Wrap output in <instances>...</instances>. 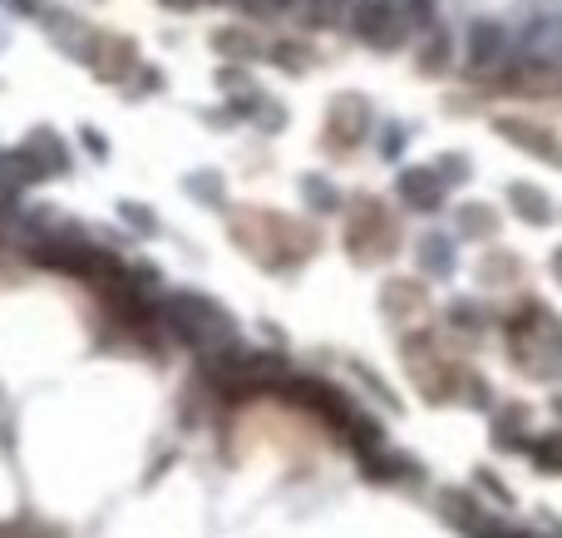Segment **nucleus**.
Segmentation results:
<instances>
[{
  "label": "nucleus",
  "instance_id": "1",
  "mask_svg": "<svg viewBox=\"0 0 562 538\" xmlns=\"http://www.w3.org/2000/svg\"><path fill=\"white\" fill-rule=\"evenodd\" d=\"M233 243L243 247L247 257H257L272 272H286V267L306 262L316 253V227L291 223V217L272 213V208H237L233 223H227Z\"/></svg>",
  "mask_w": 562,
  "mask_h": 538
},
{
  "label": "nucleus",
  "instance_id": "2",
  "mask_svg": "<svg viewBox=\"0 0 562 538\" xmlns=\"http://www.w3.org/2000/svg\"><path fill=\"white\" fill-rule=\"evenodd\" d=\"M508 332V361L518 371L538 376V381H558L562 376V322L528 292V302H518V312L504 322Z\"/></svg>",
  "mask_w": 562,
  "mask_h": 538
},
{
  "label": "nucleus",
  "instance_id": "3",
  "mask_svg": "<svg viewBox=\"0 0 562 538\" xmlns=\"http://www.w3.org/2000/svg\"><path fill=\"white\" fill-rule=\"evenodd\" d=\"M400 247V217L380 198H356L346 217V253L356 262H390Z\"/></svg>",
  "mask_w": 562,
  "mask_h": 538
},
{
  "label": "nucleus",
  "instance_id": "4",
  "mask_svg": "<svg viewBox=\"0 0 562 538\" xmlns=\"http://www.w3.org/2000/svg\"><path fill=\"white\" fill-rule=\"evenodd\" d=\"M409 30H415L409 0H366L356 10V35L375 49H400L409 40Z\"/></svg>",
  "mask_w": 562,
  "mask_h": 538
},
{
  "label": "nucleus",
  "instance_id": "5",
  "mask_svg": "<svg viewBox=\"0 0 562 538\" xmlns=\"http://www.w3.org/2000/svg\"><path fill=\"white\" fill-rule=\"evenodd\" d=\"M366 134H370V104L360 94H336L330 99V109H326V154H336V158H346V154H356L360 144H366Z\"/></svg>",
  "mask_w": 562,
  "mask_h": 538
},
{
  "label": "nucleus",
  "instance_id": "6",
  "mask_svg": "<svg viewBox=\"0 0 562 538\" xmlns=\"http://www.w3.org/2000/svg\"><path fill=\"white\" fill-rule=\"evenodd\" d=\"M494 128L518 148V154H533V158H543V164L562 168V138L553 134V128L528 124V119H518V114H498Z\"/></svg>",
  "mask_w": 562,
  "mask_h": 538
},
{
  "label": "nucleus",
  "instance_id": "7",
  "mask_svg": "<svg viewBox=\"0 0 562 538\" xmlns=\"http://www.w3.org/2000/svg\"><path fill=\"white\" fill-rule=\"evenodd\" d=\"M429 296H425V282H415V277H390L385 287H380V316L395 326H405L409 316H425Z\"/></svg>",
  "mask_w": 562,
  "mask_h": 538
},
{
  "label": "nucleus",
  "instance_id": "8",
  "mask_svg": "<svg viewBox=\"0 0 562 538\" xmlns=\"http://www.w3.org/2000/svg\"><path fill=\"white\" fill-rule=\"evenodd\" d=\"M400 198H405L415 213H439L445 183H439L435 168H405V173H400Z\"/></svg>",
  "mask_w": 562,
  "mask_h": 538
},
{
  "label": "nucleus",
  "instance_id": "9",
  "mask_svg": "<svg viewBox=\"0 0 562 538\" xmlns=\"http://www.w3.org/2000/svg\"><path fill=\"white\" fill-rule=\"evenodd\" d=\"M508 203H514V213L524 217V223H533V227H548L558 217L553 198H548L543 188H533V183H514L508 188Z\"/></svg>",
  "mask_w": 562,
  "mask_h": 538
},
{
  "label": "nucleus",
  "instance_id": "10",
  "mask_svg": "<svg viewBox=\"0 0 562 538\" xmlns=\"http://www.w3.org/2000/svg\"><path fill=\"white\" fill-rule=\"evenodd\" d=\"M419 267H425L429 277H449L454 272V243H449L445 233H425L419 237Z\"/></svg>",
  "mask_w": 562,
  "mask_h": 538
},
{
  "label": "nucleus",
  "instance_id": "11",
  "mask_svg": "<svg viewBox=\"0 0 562 538\" xmlns=\"http://www.w3.org/2000/svg\"><path fill=\"white\" fill-rule=\"evenodd\" d=\"M439 509L449 514V519L459 524V529H469V534H479L484 529V514H479V500L469 490H445V500H439Z\"/></svg>",
  "mask_w": 562,
  "mask_h": 538
},
{
  "label": "nucleus",
  "instance_id": "12",
  "mask_svg": "<svg viewBox=\"0 0 562 538\" xmlns=\"http://www.w3.org/2000/svg\"><path fill=\"white\" fill-rule=\"evenodd\" d=\"M454 217H459V237H474V243L498 233V213L488 203H464Z\"/></svg>",
  "mask_w": 562,
  "mask_h": 538
},
{
  "label": "nucleus",
  "instance_id": "13",
  "mask_svg": "<svg viewBox=\"0 0 562 538\" xmlns=\"http://www.w3.org/2000/svg\"><path fill=\"white\" fill-rule=\"evenodd\" d=\"M518 272H524V267H518V253H488L484 262H479V277H484L488 287H504V282H514Z\"/></svg>",
  "mask_w": 562,
  "mask_h": 538
},
{
  "label": "nucleus",
  "instance_id": "14",
  "mask_svg": "<svg viewBox=\"0 0 562 538\" xmlns=\"http://www.w3.org/2000/svg\"><path fill=\"white\" fill-rule=\"evenodd\" d=\"M524 450L533 455V464L543 474H562V435H538V440H528Z\"/></svg>",
  "mask_w": 562,
  "mask_h": 538
},
{
  "label": "nucleus",
  "instance_id": "15",
  "mask_svg": "<svg viewBox=\"0 0 562 538\" xmlns=\"http://www.w3.org/2000/svg\"><path fill=\"white\" fill-rule=\"evenodd\" d=\"M301 193H306V203L316 208V213H336V208H340V193L326 183V178H316V173L301 178Z\"/></svg>",
  "mask_w": 562,
  "mask_h": 538
},
{
  "label": "nucleus",
  "instance_id": "16",
  "mask_svg": "<svg viewBox=\"0 0 562 538\" xmlns=\"http://www.w3.org/2000/svg\"><path fill=\"white\" fill-rule=\"evenodd\" d=\"M449 326H459L464 336H479V332L488 326V316L479 312L474 302H454V306H449Z\"/></svg>",
  "mask_w": 562,
  "mask_h": 538
},
{
  "label": "nucleus",
  "instance_id": "17",
  "mask_svg": "<svg viewBox=\"0 0 562 538\" xmlns=\"http://www.w3.org/2000/svg\"><path fill=\"white\" fill-rule=\"evenodd\" d=\"M528 415H533V411H524V405H508V411L494 421V435H498L504 445H518V430L528 425Z\"/></svg>",
  "mask_w": 562,
  "mask_h": 538
},
{
  "label": "nucleus",
  "instance_id": "18",
  "mask_svg": "<svg viewBox=\"0 0 562 538\" xmlns=\"http://www.w3.org/2000/svg\"><path fill=\"white\" fill-rule=\"evenodd\" d=\"M445 65H449V40L435 35L425 49H419V69H425V75H439Z\"/></svg>",
  "mask_w": 562,
  "mask_h": 538
},
{
  "label": "nucleus",
  "instance_id": "19",
  "mask_svg": "<svg viewBox=\"0 0 562 538\" xmlns=\"http://www.w3.org/2000/svg\"><path fill=\"white\" fill-rule=\"evenodd\" d=\"M435 173H439V183H464V178H469V158L464 154H445V158H439V164H435Z\"/></svg>",
  "mask_w": 562,
  "mask_h": 538
},
{
  "label": "nucleus",
  "instance_id": "20",
  "mask_svg": "<svg viewBox=\"0 0 562 538\" xmlns=\"http://www.w3.org/2000/svg\"><path fill=\"white\" fill-rule=\"evenodd\" d=\"M346 5L350 0H311L306 15H311V25H336V20L346 15Z\"/></svg>",
  "mask_w": 562,
  "mask_h": 538
},
{
  "label": "nucleus",
  "instance_id": "21",
  "mask_svg": "<svg viewBox=\"0 0 562 538\" xmlns=\"http://www.w3.org/2000/svg\"><path fill=\"white\" fill-rule=\"evenodd\" d=\"M272 55H277L281 69H306V65H311V49H306V45H277Z\"/></svg>",
  "mask_w": 562,
  "mask_h": 538
},
{
  "label": "nucleus",
  "instance_id": "22",
  "mask_svg": "<svg viewBox=\"0 0 562 538\" xmlns=\"http://www.w3.org/2000/svg\"><path fill=\"white\" fill-rule=\"evenodd\" d=\"M479 490H488V500H498V504L514 500V494H508V484L498 480V474H488V470H479Z\"/></svg>",
  "mask_w": 562,
  "mask_h": 538
},
{
  "label": "nucleus",
  "instance_id": "23",
  "mask_svg": "<svg viewBox=\"0 0 562 538\" xmlns=\"http://www.w3.org/2000/svg\"><path fill=\"white\" fill-rule=\"evenodd\" d=\"M553 277H558V282H562V247H558V253H553Z\"/></svg>",
  "mask_w": 562,
  "mask_h": 538
},
{
  "label": "nucleus",
  "instance_id": "24",
  "mask_svg": "<svg viewBox=\"0 0 562 538\" xmlns=\"http://www.w3.org/2000/svg\"><path fill=\"white\" fill-rule=\"evenodd\" d=\"M518 538H538V534H518Z\"/></svg>",
  "mask_w": 562,
  "mask_h": 538
},
{
  "label": "nucleus",
  "instance_id": "25",
  "mask_svg": "<svg viewBox=\"0 0 562 538\" xmlns=\"http://www.w3.org/2000/svg\"><path fill=\"white\" fill-rule=\"evenodd\" d=\"M558 415H562V401H558Z\"/></svg>",
  "mask_w": 562,
  "mask_h": 538
}]
</instances>
